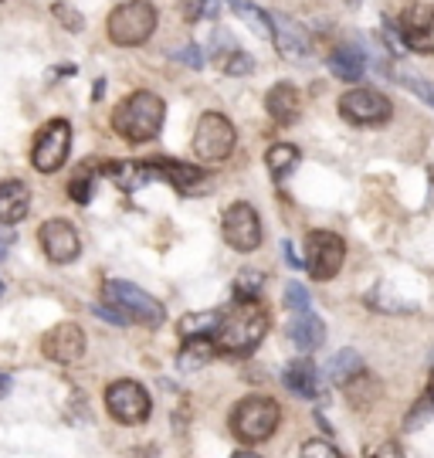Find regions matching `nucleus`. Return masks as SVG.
Masks as SVG:
<instances>
[{
	"label": "nucleus",
	"mask_w": 434,
	"mask_h": 458,
	"mask_svg": "<svg viewBox=\"0 0 434 458\" xmlns=\"http://www.w3.org/2000/svg\"><path fill=\"white\" fill-rule=\"evenodd\" d=\"M397 82H404L411 92H418L421 98H428V106H434V89L428 82H421V79H414V75H404V79H397Z\"/></svg>",
	"instance_id": "35"
},
{
	"label": "nucleus",
	"mask_w": 434,
	"mask_h": 458,
	"mask_svg": "<svg viewBox=\"0 0 434 458\" xmlns=\"http://www.w3.org/2000/svg\"><path fill=\"white\" fill-rule=\"evenodd\" d=\"M153 177L157 181H166L170 187H177L180 194H200L208 191L210 177L193 164H177V160H153Z\"/></svg>",
	"instance_id": "15"
},
{
	"label": "nucleus",
	"mask_w": 434,
	"mask_h": 458,
	"mask_svg": "<svg viewBox=\"0 0 434 458\" xmlns=\"http://www.w3.org/2000/svg\"><path fill=\"white\" fill-rule=\"evenodd\" d=\"M0 255H7V238L0 234Z\"/></svg>",
	"instance_id": "42"
},
{
	"label": "nucleus",
	"mask_w": 434,
	"mask_h": 458,
	"mask_svg": "<svg viewBox=\"0 0 434 458\" xmlns=\"http://www.w3.org/2000/svg\"><path fill=\"white\" fill-rule=\"evenodd\" d=\"M343 259H346V245L333 231H312L306 238V272L316 282L336 278V272L343 268Z\"/></svg>",
	"instance_id": "8"
},
{
	"label": "nucleus",
	"mask_w": 434,
	"mask_h": 458,
	"mask_svg": "<svg viewBox=\"0 0 434 458\" xmlns=\"http://www.w3.org/2000/svg\"><path fill=\"white\" fill-rule=\"evenodd\" d=\"M275 428H278V404L272 397H244L238 401V408L231 411V431L244 445L265 442Z\"/></svg>",
	"instance_id": "4"
},
{
	"label": "nucleus",
	"mask_w": 434,
	"mask_h": 458,
	"mask_svg": "<svg viewBox=\"0 0 434 458\" xmlns=\"http://www.w3.org/2000/svg\"><path fill=\"white\" fill-rule=\"evenodd\" d=\"M265 164H268V174L282 183L295 170V164H299V149L292 147V143H275L268 149V157H265Z\"/></svg>",
	"instance_id": "25"
},
{
	"label": "nucleus",
	"mask_w": 434,
	"mask_h": 458,
	"mask_svg": "<svg viewBox=\"0 0 434 458\" xmlns=\"http://www.w3.org/2000/svg\"><path fill=\"white\" fill-rule=\"evenodd\" d=\"M106 408L119 425H143L149 418V394L136 380H115L106 391Z\"/></svg>",
	"instance_id": "9"
},
{
	"label": "nucleus",
	"mask_w": 434,
	"mask_h": 458,
	"mask_svg": "<svg viewBox=\"0 0 434 458\" xmlns=\"http://www.w3.org/2000/svg\"><path fill=\"white\" fill-rule=\"evenodd\" d=\"M102 174H106V177H109L119 191H126V194H132V191L146 187L149 181H157V177H153V166L136 164V160H113V164L102 166Z\"/></svg>",
	"instance_id": "18"
},
{
	"label": "nucleus",
	"mask_w": 434,
	"mask_h": 458,
	"mask_svg": "<svg viewBox=\"0 0 434 458\" xmlns=\"http://www.w3.org/2000/svg\"><path fill=\"white\" fill-rule=\"evenodd\" d=\"M221 327V312L217 310H204V312H187L180 319V336H208V333H217Z\"/></svg>",
	"instance_id": "26"
},
{
	"label": "nucleus",
	"mask_w": 434,
	"mask_h": 458,
	"mask_svg": "<svg viewBox=\"0 0 434 458\" xmlns=\"http://www.w3.org/2000/svg\"><path fill=\"white\" fill-rule=\"evenodd\" d=\"M231 11L242 17L244 24H248V28H251V31H255L258 38H265V41L272 38V24H268V14H265V11H258L255 4H244V0H231Z\"/></svg>",
	"instance_id": "27"
},
{
	"label": "nucleus",
	"mask_w": 434,
	"mask_h": 458,
	"mask_svg": "<svg viewBox=\"0 0 434 458\" xmlns=\"http://www.w3.org/2000/svg\"><path fill=\"white\" fill-rule=\"evenodd\" d=\"M401 31V45L418 55H434V7H411L394 24Z\"/></svg>",
	"instance_id": "12"
},
{
	"label": "nucleus",
	"mask_w": 434,
	"mask_h": 458,
	"mask_svg": "<svg viewBox=\"0 0 434 458\" xmlns=\"http://www.w3.org/2000/svg\"><path fill=\"white\" fill-rule=\"evenodd\" d=\"M231 458H258V455H255V452H234Z\"/></svg>",
	"instance_id": "41"
},
{
	"label": "nucleus",
	"mask_w": 434,
	"mask_h": 458,
	"mask_svg": "<svg viewBox=\"0 0 434 458\" xmlns=\"http://www.w3.org/2000/svg\"><path fill=\"white\" fill-rule=\"evenodd\" d=\"M302 458H343L329 442H306L302 445Z\"/></svg>",
	"instance_id": "33"
},
{
	"label": "nucleus",
	"mask_w": 434,
	"mask_h": 458,
	"mask_svg": "<svg viewBox=\"0 0 434 458\" xmlns=\"http://www.w3.org/2000/svg\"><path fill=\"white\" fill-rule=\"evenodd\" d=\"M41 248H45V255H48L55 265H68L79 259L81 238L68 221L55 217V221H45V225H41Z\"/></svg>",
	"instance_id": "13"
},
{
	"label": "nucleus",
	"mask_w": 434,
	"mask_h": 458,
	"mask_svg": "<svg viewBox=\"0 0 434 458\" xmlns=\"http://www.w3.org/2000/svg\"><path fill=\"white\" fill-rule=\"evenodd\" d=\"M31 208V191L21 181H4L0 183V225H17L28 217Z\"/></svg>",
	"instance_id": "19"
},
{
	"label": "nucleus",
	"mask_w": 434,
	"mask_h": 458,
	"mask_svg": "<svg viewBox=\"0 0 434 458\" xmlns=\"http://www.w3.org/2000/svg\"><path fill=\"white\" fill-rule=\"evenodd\" d=\"M268 24H272V38L282 51V58H289V62L309 58V34L302 24H295L285 14H268Z\"/></svg>",
	"instance_id": "16"
},
{
	"label": "nucleus",
	"mask_w": 434,
	"mask_h": 458,
	"mask_svg": "<svg viewBox=\"0 0 434 458\" xmlns=\"http://www.w3.org/2000/svg\"><path fill=\"white\" fill-rule=\"evenodd\" d=\"M339 115L353 126H377L390 119V98L377 89H350L339 98Z\"/></svg>",
	"instance_id": "10"
},
{
	"label": "nucleus",
	"mask_w": 434,
	"mask_h": 458,
	"mask_svg": "<svg viewBox=\"0 0 434 458\" xmlns=\"http://www.w3.org/2000/svg\"><path fill=\"white\" fill-rule=\"evenodd\" d=\"M0 295H4V282H0Z\"/></svg>",
	"instance_id": "44"
},
{
	"label": "nucleus",
	"mask_w": 434,
	"mask_h": 458,
	"mask_svg": "<svg viewBox=\"0 0 434 458\" xmlns=\"http://www.w3.org/2000/svg\"><path fill=\"white\" fill-rule=\"evenodd\" d=\"M221 68H225L227 75H244V72H251V68H255V62H251V58H248V55H244V51H231V55H227L225 62H221Z\"/></svg>",
	"instance_id": "30"
},
{
	"label": "nucleus",
	"mask_w": 434,
	"mask_h": 458,
	"mask_svg": "<svg viewBox=\"0 0 434 458\" xmlns=\"http://www.w3.org/2000/svg\"><path fill=\"white\" fill-rule=\"evenodd\" d=\"M68 149H72V126H68L64 119L45 123L31 149L34 170H38V174H55V170H62V164L68 160Z\"/></svg>",
	"instance_id": "7"
},
{
	"label": "nucleus",
	"mask_w": 434,
	"mask_h": 458,
	"mask_svg": "<svg viewBox=\"0 0 434 458\" xmlns=\"http://www.w3.org/2000/svg\"><path fill=\"white\" fill-rule=\"evenodd\" d=\"M157 31V7L149 0H126L109 14V38L123 48L143 45Z\"/></svg>",
	"instance_id": "3"
},
{
	"label": "nucleus",
	"mask_w": 434,
	"mask_h": 458,
	"mask_svg": "<svg viewBox=\"0 0 434 458\" xmlns=\"http://www.w3.org/2000/svg\"><path fill=\"white\" fill-rule=\"evenodd\" d=\"M7 391H11V377L0 370V397H7Z\"/></svg>",
	"instance_id": "40"
},
{
	"label": "nucleus",
	"mask_w": 434,
	"mask_h": 458,
	"mask_svg": "<svg viewBox=\"0 0 434 458\" xmlns=\"http://www.w3.org/2000/svg\"><path fill=\"white\" fill-rule=\"evenodd\" d=\"M431 414H434V384H431V391H428V394H424V397L418 401V408H414V414L407 418V425H411V428L424 425V421H428Z\"/></svg>",
	"instance_id": "31"
},
{
	"label": "nucleus",
	"mask_w": 434,
	"mask_h": 458,
	"mask_svg": "<svg viewBox=\"0 0 434 458\" xmlns=\"http://www.w3.org/2000/svg\"><path fill=\"white\" fill-rule=\"evenodd\" d=\"M265 106H268V115H272L278 126H292L299 113H302V98H299V89L289 82H278L265 96Z\"/></svg>",
	"instance_id": "17"
},
{
	"label": "nucleus",
	"mask_w": 434,
	"mask_h": 458,
	"mask_svg": "<svg viewBox=\"0 0 434 458\" xmlns=\"http://www.w3.org/2000/svg\"><path fill=\"white\" fill-rule=\"evenodd\" d=\"M370 458H401V445H397V442H384L380 448H373Z\"/></svg>",
	"instance_id": "39"
},
{
	"label": "nucleus",
	"mask_w": 434,
	"mask_h": 458,
	"mask_svg": "<svg viewBox=\"0 0 434 458\" xmlns=\"http://www.w3.org/2000/svg\"><path fill=\"white\" fill-rule=\"evenodd\" d=\"M214 340L210 336H191L187 344H183V350H180L177 357V367L187 374V370H200V367H208L210 360H214Z\"/></svg>",
	"instance_id": "22"
},
{
	"label": "nucleus",
	"mask_w": 434,
	"mask_h": 458,
	"mask_svg": "<svg viewBox=\"0 0 434 458\" xmlns=\"http://www.w3.org/2000/svg\"><path fill=\"white\" fill-rule=\"evenodd\" d=\"M326 374H329L333 384L346 387L353 377L363 374V360H360V353H353V350H343V353H336L333 360L326 363Z\"/></svg>",
	"instance_id": "23"
},
{
	"label": "nucleus",
	"mask_w": 434,
	"mask_h": 458,
	"mask_svg": "<svg viewBox=\"0 0 434 458\" xmlns=\"http://www.w3.org/2000/svg\"><path fill=\"white\" fill-rule=\"evenodd\" d=\"M41 350L55 363H75L85 353V333L75 323H58L41 336Z\"/></svg>",
	"instance_id": "14"
},
{
	"label": "nucleus",
	"mask_w": 434,
	"mask_h": 458,
	"mask_svg": "<svg viewBox=\"0 0 434 458\" xmlns=\"http://www.w3.org/2000/svg\"><path fill=\"white\" fill-rule=\"evenodd\" d=\"M68 194H72V200H79V204H89L92 200V181H89V174H79L75 181L68 183Z\"/></svg>",
	"instance_id": "32"
},
{
	"label": "nucleus",
	"mask_w": 434,
	"mask_h": 458,
	"mask_svg": "<svg viewBox=\"0 0 434 458\" xmlns=\"http://www.w3.org/2000/svg\"><path fill=\"white\" fill-rule=\"evenodd\" d=\"M221 231H225V242L234 251H255L258 245H261V221H258V214L251 204H231L225 214V225H221Z\"/></svg>",
	"instance_id": "11"
},
{
	"label": "nucleus",
	"mask_w": 434,
	"mask_h": 458,
	"mask_svg": "<svg viewBox=\"0 0 434 458\" xmlns=\"http://www.w3.org/2000/svg\"><path fill=\"white\" fill-rule=\"evenodd\" d=\"M268 329V312L258 302H238L231 312H221V327H217V350L227 353H251L261 336Z\"/></svg>",
	"instance_id": "2"
},
{
	"label": "nucleus",
	"mask_w": 434,
	"mask_h": 458,
	"mask_svg": "<svg viewBox=\"0 0 434 458\" xmlns=\"http://www.w3.org/2000/svg\"><path fill=\"white\" fill-rule=\"evenodd\" d=\"M234 149V126L221 113H204L193 132V153L204 164H221Z\"/></svg>",
	"instance_id": "6"
},
{
	"label": "nucleus",
	"mask_w": 434,
	"mask_h": 458,
	"mask_svg": "<svg viewBox=\"0 0 434 458\" xmlns=\"http://www.w3.org/2000/svg\"><path fill=\"white\" fill-rule=\"evenodd\" d=\"M309 289L306 285H299V282H289L285 285V306H289L292 312H309Z\"/></svg>",
	"instance_id": "29"
},
{
	"label": "nucleus",
	"mask_w": 434,
	"mask_h": 458,
	"mask_svg": "<svg viewBox=\"0 0 434 458\" xmlns=\"http://www.w3.org/2000/svg\"><path fill=\"white\" fill-rule=\"evenodd\" d=\"M346 4H350V7H356V4H360V0H346Z\"/></svg>",
	"instance_id": "43"
},
{
	"label": "nucleus",
	"mask_w": 434,
	"mask_h": 458,
	"mask_svg": "<svg viewBox=\"0 0 434 458\" xmlns=\"http://www.w3.org/2000/svg\"><path fill=\"white\" fill-rule=\"evenodd\" d=\"M96 316H102V319H109L113 327H126L129 319L123 316L119 310H109V306H96Z\"/></svg>",
	"instance_id": "38"
},
{
	"label": "nucleus",
	"mask_w": 434,
	"mask_h": 458,
	"mask_svg": "<svg viewBox=\"0 0 434 458\" xmlns=\"http://www.w3.org/2000/svg\"><path fill=\"white\" fill-rule=\"evenodd\" d=\"M180 14L187 17V21H200V17L208 14V0H180Z\"/></svg>",
	"instance_id": "34"
},
{
	"label": "nucleus",
	"mask_w": 434,
	"mask_h": 458,
	"mask_svg": "<svg viewBox=\"0 0 434 458\" xmlns=\"http://www.w3.org/2000/svg\"><path fill=\"white\" fill-rule=\"evenodd\" d=\"M55 14L62 17V21H64V28H68V31H81V17L75 14L72 7H64V4H58V7H55Z\"/></svg>",
	"instance_id": "36"
},
{
	"label": "nucleus",
	"mask_w": 434,
	"mask_h": 458,
	"mask_svg": "<svg viewBox=\"0 0 434 458\" xmlns=\"http://www.w3.org/2000/svg\"><path fill=\"white\" fill-rule=\"evenodd\" d=\"M289 336L299 350L312 353L326 340V323H322L319 316H312V312H295V319L289 323Z\"/></svg>",
	"instance_id": "21"
},
{
	"label": "nucleus",
	"mask_w": 434,
	"mask_h": 458,
	"mask_svg": "<svg viewBox=\"0 0 434 458\" xmlns=\"http://www.w3.org/2000/svg\"><path fill=\"white\" fill-rule=\"evenodd\" d=\"M329 68H333V75L343 79V82H356L363 75V55L356 48H336L329 55Z\"/></svg>",
	"instance_id": "24"
},
{
	"label": "nucleus",
	"mask_w": 434,
	"mask_h": 458,
	"mask_svg": "<svg viewBox=\"0 0 434 458\" xmlns=\"http://www.w3.org/2000/svg\"><path fill=\"white\" fill-rule=\"evenodd\" d=\"M261 285H265V272L244 268L242 276L234 278V295H238V302H255V295L261 293Z\"/></svg>",
	"instance_id": "28"
},
{
	"label": "nucleus",
	"mask_w": 434,
	"mask_h": 458,
	"mask_svg": "<svg viewBox=\"0 0 434 458\" xmlns=\"http://www.w3.org/2000/svg\"><path fill=\"white\" fill-rule=\"evenodd\" d=\"M180 62H187L191 68H200L204 65V58H200V48L197 45H187V48H180V51H174Z\"/></svg>",
	"instance_id": "37"
},
{
	"label": "nucleus",
	"mask_w": 434,
	"mask_h": 458,
	"mask_svg": "<svg viewBox=\"0 0 434 458\" xmlns=\"http://www.w3.org/2000/svg\"><path fill=\"white\" fill-rule=\"evenodd\" d=\"M163 115H166V106H163L160 96H153V92H132V96H126L115 106L113 126L129 143H146V140H153L160 132Z\"/></svg>",
	"instance_id": "1"
},
{
	"label": "nucleus",
	"mask_w": 434,
	"mask_h": 458,
	"mask_svg": "<svg viewBox=\"0 0 434 458\" xmlns=\"http://www.w3.org/2000/svg\"><path fill=\"white\" fill-rule=\"evenodd\" d=\"M285 384H289V391H295L299 397H322V394H326L319 367L312 360L289 363V367H285Z\"/></svg>",
	"instance_id": "20"
},
{
	"label": "nucleus",
	"mask_w": 434,
	"mask_h": 458,
	"mask_svg": "<svg viewBox=\"0 0 434 458\" xmlns=\"http://www.w3.org/2000/svg\"><path fill=\"white\" fill-rule=\"evenodd\" d=\"M106 299H109L126 319H136V323H143V327H160L163 319H166L163 302H157V299L146 295L140 285L123 282V278H109V282H106Z\"/></svg>",
	"instance_id": "5"
}]
</instances>
